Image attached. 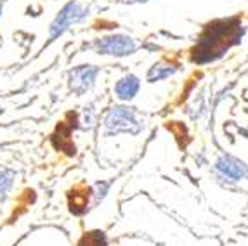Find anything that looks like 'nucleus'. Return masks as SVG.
Wrapping results in <instances>:
<instances>
[{"mask_svg":"<svg viewBox=\"0 0 248 246\" xmlns=\"http://www.w3.org/2000/svg\"><path fill=\"white\" fill-rule=\"evenodd\" d=\"M241 35V26L238 19L217 21L207 26L205 33L200 38L198 47L195 49V61L207 62L222 56L224 50H228L232 44L238 42Z\"/></svg>","mask_w":248,"mask_h":246,"instance_id":"f257e3e1","label":"nucleus"},{"mask_svg":"<svg viewBox=\"0 0 248 246\" xmlns=\"http://www.w3.org/2000/svg\"><path fill=\"white\" fill-rule=\"evenodd\" d=\"M83 16H85V11H83L77 2L68 4L66 7L62 9L61 13L58 14L56 21H54L52 26H50V38H56L58 35H61L68 26L73 25V23H77V21H80Z\"/></svg>","mask_w":248,"mask_h":246,"instance_id":"f03ea898","label":"nucleus"},{"mask_svg":"<svg viewBox=\"0 0 248 246\" xmlns=\"http://www.w3.org/2000/svg\"><path fill=\"white\" fill-rule=\"evenodd\" d=\"M108 130H139V123H137L136 116L132 111L125 109V108H115V109L106 116L104 120Z\"/></svg>","mask_w":248,"mask_h":246,"instance_id":"7ed1b4c3","label":"nucleus"},{"mask_svg":"<svg viewBox=\"0 0 248 246\" xmlns=\"http://www.w3.org/2000/svg\"><path fill=\"white\" fill-rule=\"evenodd\" d=\"M134 49H136V44L124 35H113V37H106L97 42V50L103 54H111V56H127L134 52Z\"/></svg>","mask_w":248,"mask_h":246,"instance_id":"20e7f679","label":"nucleus"},{"mask_svg":"<svg viewBox=\"0 0 248 246\" xmlns=\"http://www.w3.org/2000/svg\"><path fill=\"white\" fill-rule=\"evenodd\" d=\"M95 75H97V68H94V66H80V68L73 70V73H71V89L78 94L87 91L94 82Z\"/></svg>","mask_w":248,"mask_h":246,"instance_id":"39448f33","label":"nucleus"},{"mask_svg":"<svg viewBox=\"0 0 248 246\" xmlns=\"http://www.w3.org/2000/svg\"><path fill=\"white\" fill-rule=\"evenodd\" d=\"M75 127H77V123H73V125H71V123L70 125H66V123H59L56 132H54V136H52L54 148L59 149V151H64L70 156L75 154V146L70 140V134Z\"/></svg>","mask_w":248,"mask_h":246,"instance_id":"423d86ee","label":"nucleus"},{"mask_svg":"<svg viewBox=\"0 0 248 246\" xmlns=\"http://www.w3.org/2000/svg\"><path fill=\"white\" fill-rule=\"evenodd\" d=\"M89 194H91V189H73L70 194H68V201H70V210L71 214L75 215H82L85 210H87L89 203Z\"/></svg>","mask_w":248,"mask_h":246,"instance_id":"0eeeda50","label":"nucleus"},{"mask_svg":"<svg viewBox=\"0 0 248 246\" xmlns=\"http://www.w3.org/2000/svg\"><path fill=\"white\" fill-rule=\"evenodd\" d=\"M217 169H219L226 177H229L231 181H240L241 177L245 175L243 165L231 160V158H220L219 163H217Z\"/></svg>","mask_w":248,"mask_h":246,"instance_id":"6e6552de","label":"nucleus"},{"mask_svg":"<svg viewBox=\"0 0 248 246\" xmlns=\"http://www.w3.org/2000/svg\"><path fill=\"white\" fill-rule=\"evenodd\" d=\"M139 91V80L136 77H125L116 83V94L120 99H130Z\"/></svg>","mask_w":248,"mask_h":246,"instance_id":"1a4fd4ad","label":"nucleus"},{"mask_svg":"<svg viewBox=\"0 0 248 246\" xmlns=\"http://www.w3.org/2000/svg\"><path fill=\"white\" fill-rule=\"evenodd\" d=\"M78 246H106V238L101 231H92L80 239Z\"/></svg>","mask_w":248,"mask_h":246,"instance_id":"9d476101","label":"nucleus"},{"mask_svg":"<svg viewBox=\"0 0 248 246\" xmlns=\"http://www.w3.org/2000/svg\"><path fill=\"white\" fill-rule=\"evenodd\" d=\"M174 68L172 66H155L153 70L148 73L149 82H156V80H161V78H167L169 75L174 73Z\"/></svg>","mask_w":248,"mask_h":246,"instance_id":"9b49d317","label":"nucleus"},{"mask_svg":"<svg viewBox=\"0 0 248 246\" xmlns=\"http://www.w3.org/2000/svg\"><path fill=\"white\" fill-rule=\"evenodd\" d=\"M13 177H14L13 172H7V170L2 172V170H0V198L11 189V185H13Z\"/></svg>","mask_w":248,"mask_h":246,"instance_id":"f8f14e48","label":"nucleus"},{"mask_svg":"<svg viewBox=\"0 0 248 246\" xmlns=\"http://www.w3.org/2000/svg\"><path fill=\"white\" fill-rule=\"evenodd\" d=\"M0 11H2V5H0Z\"/></svg>","mask_w":248,"mask_h":246,"instance_id":"ddd939ff","label":"nucleus"}]
</instances>
